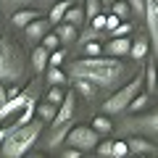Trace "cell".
<instances>
[{
    "label": "cell",
    "instance_id": "28",
    "mask_svg": "<svg viewBox=\"0 0 158 158\" xmlns=\"http://www.w3.org/2000/svg\"><path fill=\"white\" fill-rule=\"evenodd\" d=\"M63 58H66V50L63 48H56V50L48 53V66H61Z\"/></svg>",
    "mask_w": 158,
    "mask_h": 158
},
{
    "label": "cell",
    "instance_id": "13",
    "mask_svg": "<svg viewBox=\"0 0 158 158\" xmlns=\"http://www.w3.org/2000/svg\"><path fill=\"white\" fill-rule=\"evenodd\" d=\"M48 27H50V21H48V19H40V16H37V19H32V21H29L24 29H27V37H29V40L40 42V40H42V34L48 32Z\"/></svg>",
    "mask_w": 158,
    "mask_h": 158
},
{
    "label": "cell",
    "instance_id": "35",
    "mask_svg": "<svg viewBox=\"0 0 158 158\" xmlns=\"http://www.w3.org/2000/svg\"><path fill=\"white\" fill-rule=\"evenodd\" d=\"M118 21H121V19H118L116 13H111V16H106V27H103V29H108V32H113V29L118 27Z\"/></svg>",
    "mask_w": 158,
    "mask_h": 158
},
{
    "label": "cell",
    "instance_id": "3",
    "mask_svg": "<svg viewBox=\"0 0 158 158\" xmlns=\"http://www.w3.org/2000/svg\"><path fill=\"white\" fill-rule=\"evenodd\" d=\"M40 132H42V118H40V121L32 118L27 124L11 129L3 140H0V156L3 158H19V156H24V153H29L32 145L37 142Z\"/></svg>",
    "mask_w": 158,
    "mask_h": 158
},
{
    "label": "cell",
    "instance_id": "8",
    "mask_svg": "<svg viewBox=\"0 0 158 158\" xmlns=\"http://www.w3.org/2000/svg\"><path fill=\"white\" fill-rule=\"evenodd\" d=\"M142 6H145V21H148V40H150V45L156 48L158 45V0H142Z\"/></svg>",
    "mask_w": 158,
    "mask_h": 158
},
{
    "label": "cell",
    "instance_id": "19",
    "mask_svg": "<svg viewBox=\"0 0 158 158\" xmlns=\"http://www.w3.org/2000/svg\"><path fill=\"white\" fill-rule=\"evenodd\" d=\"M142 85H145L148 95H156V63H148L145 77H142Z\"/></svg>",
    "mask_w": 158,
    "mask_h": 158
},
{
    "label": "cell",
    "instance_id": "24",
    "mask_svg": "<svg viewBox=\"0 0 158 158\" xmlns=\"http://www.w3.org/2000/svg\"><path fill=\"white\" fill-rule=\"evenodd\" d=\"M111 13H116L121 21H127V19L132 16L129 6H127V0H113V3H111Z\"/></svg>",
    "mask_w": 158,
    "mask_h": 158
},
{
    "label": "cell",
    "instance_id": "38",
    "mask_svg": "<svg viewBox=\"0 0 158 158\" xmlns=\"http://www.w3.org/2000/svg\"><path fill=\"white\" fill-rule=\"evenodd\" d=\"M63 156H66V158H79V156H82V150H77V148L69 145V150H63Z\"/></svg>",
    "mask_w": 158,
    "mask_h": 158
},
{
    "label": "cell",
    "instance_id": "33",
    "mask_svg": "<svg viewBox=\"0 0 158 158\" xmlns=\"http://www.w3.org/2000/svg\"><path fill=\"white\" fill-rule=\"evenodd\" d=\"M100 42H98V40H90V42H85V53L87 56H100Z\"/></svg>",
    "mask_w": 158,
    "mask_h": 158
},
{
    "label": "cell",
    "instance_id": "23",
    "mask_svg": "<svg viewBox=\"0 0 158 158\" xmlns=\"http://www.w3.org/2000/svg\"><path fill=\"white\" fill-rule=\"evenodd\" d=\"M71 6V3H69V0H61V3H56V6L50 8V16H48V21L50 24H58L63 19V13H66V8Z\"/></svg>",
    "mask_w": 158,
    "mask_h": 158
},
{
    "label": "cell",
    "instance_id": "18",
    "mask_svg": "<svg viewBox=\"0 0 158 158\" xmlns=\"http://www.w3.org/2000/svg\"><path fill=\"white\" fill-rule=\"evenodd\" d=\"M58 27V40H61V42H71V40H77V27H74V24H66V21H58L56 24Z\"/></svg>",
    "mask_w": 158,
    "mask_h": 158
},
{
    "label": "cell",
    "instance_id": "12",
    "mask_svg": "<svg viewBox=\"0 0 158 158\" xmlns=\"http://www.w3.org/2000/svg\"><path fill=\"white\" fill-rule=\"evenodd\" d=\"M148 53H150V40L148 37H135L129 42V53L127 56L135 58V61H142V58H148Z\"/></svg>",
    "mask_w": 158,
    "mask_h": 158
},
{
    "label": "cell",
    "instance_id": "26",
    "mask_svg": "<svg viewBox=\"0 0 158 158\" xmlns=\"http://www.w3.org/2000/svg\"><path fill=\"white\" fill-rule=\"evenodd\" d=\"M66 79L69 77L61 71V66H50V69H48V82H50V85H61L63 87V85H66Z\"/></svg>",
    "mask_w": 158,
    "mask_h": 158
},
{
    "label": "cell",
    "instance_id": "6",
    "mask_svg": "<svg viewBox=\"0 0 158 158\" xmlns=\"http://www.w3.org/2000/svg\"><path fill=\"white\" fill-rule=\"evenodd\" d=\"M140 90H142V74H137L132 82H127L118 92H113V95L103 103V113H121V111H127L129 100H132Z\"/></svg>",
    "mask_w": 158,
    "mask_h": 158
},
{
    "label": "cell",
    "instance_id": "29",
    "mask_svg": "<svg viewBox=\"0 0 158 158\" xmlns=\"http://www.w3.org/2000/svg\"><path fill=\"white\" fill-rule=\"evenodd\" d=\"M111 156H113V158H124V156H129V150H127V140H113V145H111Z\"/></svg>",
    "mask_w": 158,
    "mask_h": 158
},
{
    "label": "cell",
    "instance_id": "17",
    "mask_svg": "<svg viewBox=\"0 0 158 158\" xmlns=\"http://www.w3.org/2000/svg\"><path fill=\"white\" fill-rule=\"evenodd\" d=\"M40 13L34 11V8H21V11H16L13 13V27H27L32 19H37Z\"/></svg>",
    "mask_w": 158,
    "mask_h": 158
},
{
    "label": "cell",
    "instance_id": "21",
    "mask_svg": "<svg viewBox=\"0 0 158 158\" xmlns=\"http://www.w3.org/2000/svg\"><path fill=\"white\" fill-rule=\"evenodd\" d=\"M92 129H95L98 135H108V132L113 129V124H111V118H108V113H103V116H95V118H92Z\"/></svg>",
    "mask_w": 158,
    "mask_h": 158
},
{
    "label": "cell",
    "instance_id": "31",
    "mask_svg": "<svg viewBox=\"0 0 158 158\" xmlns=\"http://www.w3.org/2000/svg\"><path fill=\"white\" fill-rule=\"evenodd\" d=\"M121 34H132V24L129 21H118V27L111 32V37H121Z\"/></svg>",
    "mask_w": 158,
    "mask_h": 158
},
{
    "label": "cell",
    "instance_id": "42",
    "mask_svg": "<svg viewBox=\"0 0 158 158\" xmlns=\"http://www.w3.org/2000/svg\"><path fill=\"white\" fill-rule=\"evenodd\" d=\"M111 3H113V0H100V6H111Z\"/></svg>",
    "mask_w": 158,
    "mask_h": 158
},
{
    "label": "cell",
    "instance_id": "27",
    "mask_svg": "<svg viewBox=\"0 0 158 158\" xmlns=\"http://www.w3.org/2000/svg\"><path fill=\"white\" fill-rule=\"evenodd\" d=\"M40 45L45 48V50H56V48L61 45V40H58V34H50V32H45V34H42V40H40Z\"/></svg>",
    "mask_w": 158,
    "mask_h": 158
},
{
    "label": "cell",
    "instance_id": "40",
    "mask_svg": "<svg viewBox=\"0 0 158 158\" xmlns=\"http://www.w3.org/2000/svg\"><path fill=\"white\" fill-rule=\"evenodd\" d=\"M8 6H24V3H32V0H6Z\"/></svg>",
    "mask_w": 158,
    "mask_h": 158
},
{
    "label": "cell",
    "instance_id": "22",
    "mask_svg": "<svg viewBox=\"0 0 158 158\" xmlns=\"http://www.w3.org/2000/svg\"><path fill=\"white\" fill-rule=\"evenodd\" d=\"M56 108L58 106H53V103H40V106L37 108H34V116H37V118H42V121H50V118L53 116H56Z\"/></svg>",
    "mask_w": 158,
    "mask_h": 158
},
{
    "label": "cell",
    "instance_id": "16",
    "mask_svg": "<svg viewBox=\"0 0 158 158\" xmlns=\"http://www.w3.org/2000/svg\"><path fill=\"white\" fill-rule=\"evenodd\" d=\"M48 53H50V50H45L42 45L34 48V53H32V66H34V71H45V69H48Z\"/></svg>",
    "mask_w": 158,
    "mask_h": 158
},
{
    "label": "cell",
    "instance_id": "14",
    "mask_svg": "<svg viewBox=\"0 0 158 158\" xmlns=\"http://www.w3.org/2000/svg\"><path fill=\"white\" fill-rule=\"evenodd\" d=\"M150 103H153V95H148V92H142V90H140V92H137V95H135V98L129 100L127 111H132V113H140L142 108H148Z\"/></svg>",
    "mask_w": 158,
    "mask_h": 158
},
{
    "label": "cell",
    "instance_id": "36",
    "mask_svg": "<svg viewBox=\"0 0 158 158\" xmlns=\"http://www.w3.org/2000/svg\"><path fill=\"white\" fill-rule=\"evenodd\" d=\"M98 37H100V32H98V29H87V32L79 37V42L85 45V42H90V40H98Z\"/></svg>",
    "mask_w": 158,
    "mask_h": 158
},
{
    "label": "cell",
    "instance_id": "4",
    "mask_svg": "<svg viewBox=\"0 0 158 158\" xmlns=\"http://www.w3.org/2000/svg\"><path fill=\"white\" fill-rule=\"evenodd\" d=\"M24 50L13 45L8 37H0V82H16L24 77Z\"/></svg>",
    "mask_w": 158,
    "mask_h": 158
},
{
    "label": "cell",
    "instance_id": "25",
    "mask_svg": "<svg viewBox=\"0 0 158 158\" xmlns=\"http://www.w3.org/2000/svg\"><path fill=\"white\" fill-rule=\"evenodd\" d=\"M63 95H66V92H63V87H61V85H50V90L45 92V100H48V103H53V106H61Z\"/></svg>",
    "mask_w": 158,
    "mask_h": 158
},
{
    "label": "cell",
    "instance_id": "10",
    "mask_svg": "<svg viewBox=\"0 0 158 158\" xmlns=\"http://www.w3.org/2000/svg\"><path fill=\"white\" fill-rule=\"evenodd\" d=\"M127 150H129V156H156V145L153 142H148L145 137H132V140H127Z\"/></svg>",
    "mask_w": 158,
    "mask_h": 158
},
{
    "label": "cell",
    "instance_id": "37",
    "mask_svg": "<svg viewBox=\"0 0 158 158\" xmlns=\"http://www.w3.org/2000/svg\"><path fill=\"white\" fill-rule=\"evenodd\" d=\"M103 27H106V16H103V13H98V16H92V29H98V32H100Z\"/></svg>",
    "mask_w": 158,
    "mask_h": 158
},
{
    "label": "cell",
    "instance_id": "15",
    "mask_svg": "<svg viewBox=\"0 0 158 158\" xmlns=\"http://www.w3.org/2000/svg\"><path fill=\"white\" fill-rule=\"evenodd\" d=\"M61 21H66V24H74V27H79V24L85 21V8H82V6H69Z\"/></svg>",
    "mask_w": 158,
    "mask_h": 158
},
{
    "label": "cell",
    "instance_id": "20",
    "mask_svg": "<svg viewBox=\"0 0 158 158\" xmlns=\"http://www.w3.org/2000/svg\"><path fill=\"white\" fill-rule=\"evenodd\" d=\"M77 92L85 100H95V92H98V87L92 85V82H87V79H77Z\"/></svg>",
    "mask_w": 158,
    "mask_h": 158
},
{
    "label": "cell",
    "instance_id": "32",
    "mask_svg": "<svg viewBox=\"0 0 158 158\" xmlns=\"http://www.w3.org/2000/svg\"><path fill=\"white\" fill-rule=\"evenodd\" d=\"M111 145H113V140H100V142H98V145H95V150H98V156H111Z\"/></svg>",
    "mask_w": 158,
    "mask_h": 158
},
{
    "label": "cell",
    "instance_id": "9",
    "mask_svg": "<svg viewBox=\"0 0 158 158\" xmlns=\"http://www.w3.org/2000/svg\"><path fill=\"white\" fill-rule=\"evenodd\" d=\"M124 129H145V132H150V135H156V129H158V116H156V113H148V116L127 118Z\"/></svg>",
    "mask_w": 158,
    "mask_h": 158
},
{
    "label": "cell",
    "instance_id": "5",
    "mask_svg": "<svg viewBox=\"0 0 158 158\" xmlns=\"http://www.w3.org/2000/svg\"><path fill=\"white\" fill-rule=\"evenodd\" d=\"M71 118H74V92H66L61 100V106L56 108V116L50 118V135H48V145L58 148L66 137V132L71 129Z\"/></svg>",
    "mask_w": 158,
    "mask_h": 158
},
{
    "label": "cell",
    "instance_id": "11",
    "mask_svg": "<svg viewBox=\"0 0 158 158\" xmlns=\"http://www.w3.org/2000/svg\"><path fill=\"white\" fill-rule=\"evenodd\" d=\"M129 42H132V40L127 37V34H121V37H113L111 42L106 45V53H108V56H113V58H124L127 53H129Z\"/></svg>",
    "mask_w": 158,
    "mask_h": 158
},
{
    "label": "cell",
    "instance_id": "2",
    "mask_svg": "<svg viewBox=\"0 0 158 158\" xmlns=\"http://www.w3.org/2000/svg\"><path fill=\"white\" fill-rule=\"evenodd\" d=\"M34 108H37V85H29L27 90H19V95L8 98L0 106V140L11 129L32 121Z\"/></svg>",
    "mask_w": 158,
    "mask_h": 158
},
{
    "label": "cell",
    "instance_id": "39",
    "mask_svg": "<svg viewBox=\"0 0 158 158\" xmlns=\"http://www.w3.org/2000/svg\"><path fill=\"white\" fill-rule=\"evenodd\" d=\"M6 95H8V98H13V95H19V87H16V85H11V87H8V90H6Z\"/></svg>",
    "mask_w": 158,
    "mask_h": 158
},
{
    "label": "cell",
    "instance_id": "1",
    "mask_svg": "<svg viewBox=\"0 0 158 158\" xmlns=\"http://www.w3.org/2000/svg\"><path fill=\"white\" fill-rule=\"evenodd\" d=\"M124 74V63L118 58H98V56H87L82 61L71 63L69 77L71 79H87L95 87H113Z\"/></svg>",
    "mask_w": 158,
    "mask_h": 158
},
{
    "label": "cell",
    "instance_id": "7",
    "mask_svg": "<svg viewBox=\"0 0 158 158\" xmlns=\"http://www.w3.org/2000/svg\"><path fill=\"white\" fill-rule=\"evenodd\" d=\"M63 140H66L71 148H77V150L85 153V150H95V145L100 142V135H98L92 127H71Z\"/></svg>",
    "mask_w": 158,
    "mask_h": 158
},
{
    "label": "cell",
    "instance_id": "34",
    "mask_svg": "<svg viewBox=\"0 0 158 158\" xmlns=\"http://www.w3.org/2000/svg\"><path fill=\"white\" fill-rule=\"evenodd\" d=\"M127 6H129V11L135 13V16H142V13H145V6H142V0H127Z\"/></svg>",
    "mask_w": 158,
    "mask_h": 158
},
{
    "label": "cell",
    "instance_id": "30",
    "mask_svg": "<svg viewBox=\"0 0 158 158\" xmlns=\"http://www.w3.org/2000/svg\"><path fill=\"white\" fill-rule=\"evenodd\" d=\"M100 13V0H85V16H98Z\"/></svg>",
    "mask_w": 158,
    "mask_h": 158
},
{
    "label": "cell",
    "instance_id": "41",
    "mask_svg": "<svg viewBox=\"0 0 158 158\" xmlns=\"http://www.w3.org/2000/svg\"><path fill=\"white\" fill-rule=\"evenodd\" d=\"M8 100V95H6V90H3V87H0V106H3V103Z\"/></svg>",
    "mask_w": 158,
    "mask_h": 158
}]
</instances>
